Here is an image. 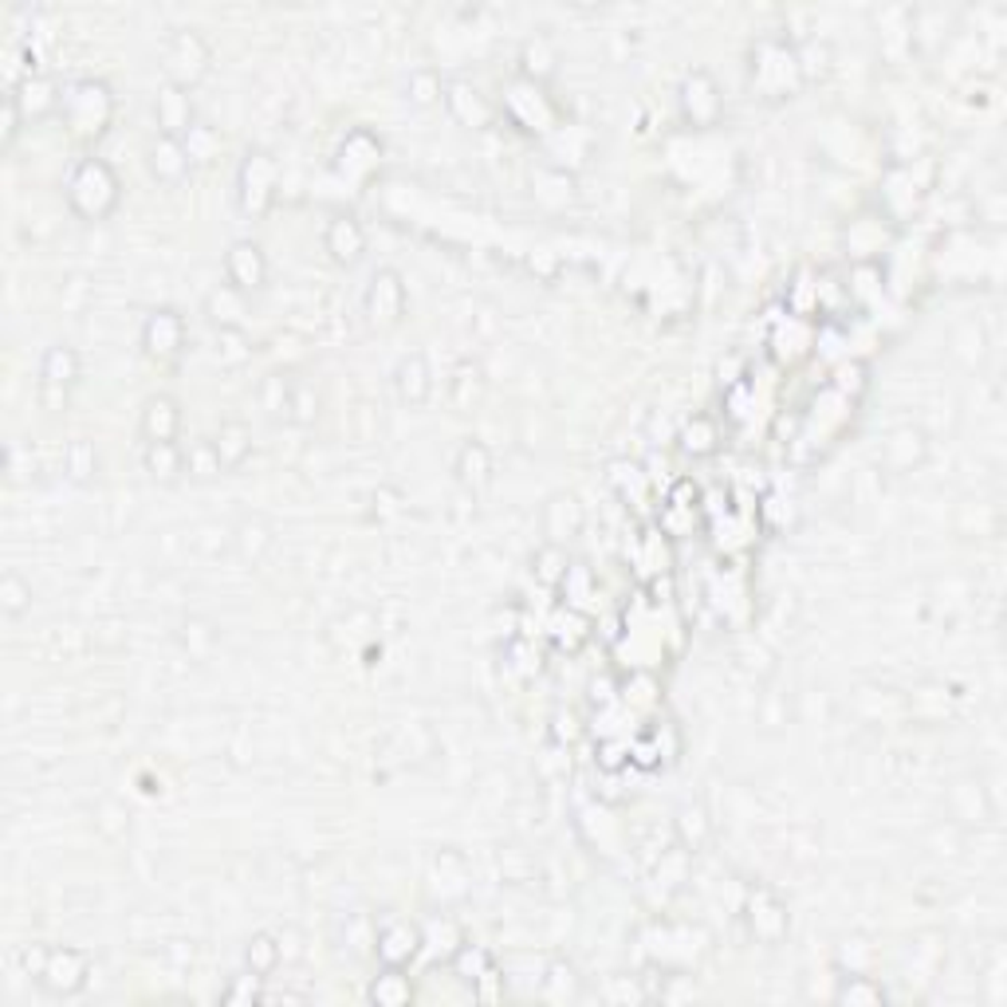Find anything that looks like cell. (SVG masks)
I'll return each instance as SVG.
<instances>
[{
  "label": "cell",
  "instance_id": "obj_22",
  "mask_svg": "<svg viewBox=\"0 0 1007 1007\" xmlns=\"http://www.w3.org/2000/svg\"><path fill=\"white\" fill-rule=\"evenodd\" d=\"M445 107L449 114H453L461 127H484V122L492 119L489 103L481 99V91L476 87H469L465 79H453V83H445Z\"/></svg>",
  "mask_w": 1007,
  "mask_h": 1007
},
{
  "label": "cell",
  "instance_id": "obj_34",
  "mask_svg": "<svg viewBox=\"0 0 1007 1007\" xmlns=\"http://www.w3.org/2000/svg\"><path fill=\"white\" fill-rule=\"evenodd\" d=\"M835 1004H850V1007H878L886 1004V988L878 980H869L862 973H850L838 980L835 988Z\"/></svg>",
  "mask_w": 1007,
  "mask_h": 1007
},
{
  "label": "cell",
  "instance_id": "obj_18",
  "mask_svg": "<svg viewBox=\"0 0 1007 1007\" xmlns=\"http://www.w3.org/2000/svg\"><path fill=\"white\" fill-rule=\"evenodd\" d=\"M147 165L162 185H181L190 178L193 170V158L185 150L181 139H170V134H154V142L147 147Z\"/></svg>",
  "mask_w": 1007,
  "mask_h": 1007
},
{
  "label": "cell",
  "instance_id": "obj_6",
  "mask_svg": "<svg viewBox=\"0 0 1007 1007\" xmlns=\"http://www.w3.org/2000/svg\"><path fill=\"white\" fill-rule=\"evenodd\" d=\"M405 308H410V292H405V280L397 268H379L362 292V311L371 319L379 331L397 328L405 319Z\"/></svg>",
  "mask_w": 1007,
  "mask_h": 1007
},
{
  "label": "cell",
  "instance_id": "obj_14",
  "mask_svg": "<svg viewBox=\"0 0 1007 1007\" xmlns=\"http://www.w3.org/2000/svg\"><path fill=\"white\" fill-rule=\"evenodd\" d=\"M394 394L402 405L410 410H422L425 402L433 397V366L422 351L414 354H402L394 366Z\"/></svg>",
  "mask_w": 1007,
  "mask_h": 1007
},
{
  "label": "cell",
  "instance_id": "obj_45",
  "mask_svg": "<svg viewBox=\"0 0 1007 1007\" xmlns=\"http://www.w3.org/2000/svg\"><path fill=\"white\" fill-rule=\"evenodd\" d=\"M181 142H185V150H190L193 165H198V162H213V154H216V134H213V127L198 122V127H193Z\"/></svg>",
  "mask_w": 1007,
  "mask_h": 1007
},
{
  "label": "cell",
  "instance_id": "obj_16",
  "mask_svg": "<svg viewBox=\"0 0 1007 1007\" xmlns=\"http://www.w3.org/2000/svg\"><path fill=\"white\" fill-rule=\"evenodd\" d=\"M139 437L142 445L154 441H178L181 437V402L173 394H150L139 414Z\"/></svg>",
  "mask_w": 1007,
  "mask_h": 1007
},
{
  "label": "cell",
  "instance_id": "obj_33",
  "mask_svg": "<svg viewBox=\"0 0 1007 1007\" xmlns=\"http://www.w3.org/2000/svg\"><path fill=\"white\" fill-rule=\"evenodd\" d=\"M28 611H32V583L20 571H4V578H0V614L9 622H20Z\"/></svg>",
  "mask_w": 1007,
  "mask_h": 1007
},
{
  "label": "cell",
  "instance_id": "obj_32",
  "mask_svg": "<svg viewBox=\"0 0 1007 1007\" xmlns=\"http://www.w3.org/2000/svg\"><path fill=\"white\" fill-rule=\"evenodd\" d=\"M449 965H453V973L461 976L465 984H473V988H481L484 980H489L492 973H496V965H492V953L489 948H473V945H461L453 956H449Z\"/></svg>",
  "mask_w": 1007,
  "mask_h": 1007
},
{
  "label": "cell",
  "instance_id": "obj_2",
  "mask_svg": "<svg viewBox=\"0 0 1007 1007\" xmlns=\"http://www.w3.org/2000/svg\"><path fill=\"white\" fill-rule=\"evenodd\" d=\"M280 190V165L268 150H249L244 162L236 165V205L244 216H264L276 201Z\"/></svg>",
  "mask_w": 1007,
  "mask_h": 1007
},
{
  "label": "cell",
  "instance_id": "obj_3",
  "mask_svg": "<svg viewBox=\"0 0 1007 1007\" xmlns=\"http://www.w3.org/2000/svg\"><path fill=\"white\" fill-rule=\"evenodd\" d=\"M162 68H165V83L190 87L193 91V87L209 75V68H213V48H209L201 32L181 28V32H173L170 40H165Z\"/></svg>",
  "mask_w": 1007,
  "mask_h": 1007
},
{
  "label": "cell",
  "instance_id": "obj_28",
  "mask_svg": "<svg viewBox=\"0 0 1007 1007\" xmlns=\"http://www.w3.org/2000/svg\"><path fill=\"white\" fill-rule=\"evenodd\" d=\"M532 575L540 578L543 586H560V583H567V575H571L567 543L543 540V547H535V555H532Z\"/></svg>",
  "mask_w": 1007,
  "mask_h": 1007
},
{
  "label": "cell",
  "instance_id": "obj_35",
  "mask_svg": "<svg viewBox=\"0 0 1007 1007\" xmlns=\"http://www.w3.org/2000/svg\"><path fill=\"white\" fill-rule=\"evenodd\" d=\"M405 99L422 107V111H430V107L445 103V83H441V75L433 68H414L405 75Z\"/></svg>",
  "mask_w": 1007,
  "mask_h": 1007
},
{
  "label": "cell",
  "instance_id": "obj_19",
  "mask_svg": "<svg viewBox=\"0 0 1007 1007\" xmlns=\"http://www.w3.org/2000/svg\"><path fill=\"white\" fill-rule=\"evenodd\" d=\"M205 315L213 323V331H244V323H249V295L236 292L233 284H216L205 295Z\"/></svg>",
  "mask_w": 1007,
  "mask_h": 1007
},
{
  "label": "cell",
  "instance_id": "obj_44",
  "mask_svg": "<svg viewBox=\"0 0 1007 1007\" xmlns=\"http://www.w3.org/2000/svg\"><path fill=\"white\" fill-rule=\"evenodd\" d=\"M252 354L249 346V335L244 331H216V359L229 362V366H236V362H244Z\"/></svg>",
  "mask_w": 1007,
  "mask_h": 1007
},
{
  "label": "cell",
  "instance_id": "obj_46",
  "mask_svg": "<svg viewBox=\"0 0 1007 1007\" xmlns=\"http://www.w3.org/2000/svg\"><path fill=\"white\" fill-rule=\"evenodd\" d=\"M563 984H567L571 991L578 988L575 965H567V960H552V965H547V976H543V991H547V996H560Z\"/></svg>",
  "mask_w": 1007,
  "mask_h": 1007
},
{
  "label": "cell",
  "instance_id": "obj_29",
  "mask_svg": "<svg viewBox=\"0 0 1007 1007\" xmlns=\"http://www.w3.org/2000/svg\"><path fill=\"white\" fill-rule=\"evenodd\" d=\"M366 996H371V1004H379V1007H405L414 999V984H410L405 968H382V973L371 980V988H366Z\"/></svg>",
  "mask_w": 1007,
  "mask_h": 1007
},
{
  "label": "cell",
  "instance_id": "obj_17",
  "mask_svg": "<svg viewBox=\"0 0 1007 1007\" xmlns=\"http://www.w3.org/2000/svg\"><path fill=\"white\" fill-rule=\"evenodd\" d=\"M492 473H496V461H492V449L484 441L469 437L456 445L453 453V481L461 484L465 492H484L492 484Z\"/></svg>",
  "mask_w": 1007,
  "mask_h": 1007
},
{
  "label": "cell",
  "instance_id": "obj_42",
  "mask_svg": "<svg viewBox=\"0 0 1007 1007\" xmlns=\"http://www.w3.org/2000/svg\"><path fill=\"white\" fill-rule=\"evenodd\" d=\"M221 999L224 1004H260V999H264V976L244 968V976H236V980L221 991Z\"/></svg>",
  "mask_w": 1007,
  "mask_h": 1007
},
{
  "label": "cell",
  "instance_id": "obj_27",
  "mask_svg": "<svg viewBox=\"0 0 1007 1007\" xmlns=\"http://www.w3.org/2000/svg\"><path fill=\"white\" fill-rule=\"evenodd\" d=\"M63 476L71 484H91L99 476V449L91 437H71L63 445Z\"/></svg>",
  "mask_w": 1007,
  "mask_h": 1007
},
{
  "label": "cell",
  "instance_id": "obj_36",
  "mask_svg": "<svg viewBox=\"0 0 1007 1007\" xmlns=\"http://www.w3.org/2000/svg\"><path fill=\"white\" fill-rule=\"evenodd\" d=\"M185 476L190 481H216V476H224L221 453H216L213 437H201L185 449Z\"/></svg>",
  "mask_w": 1007,
  "mask_h": 1007
},
{
  "label": "cell",
  "instance_id": "obj_9",
  "mask_svg": "<svg viewBox=\"0 0 1007 1007\" xmlns=\"http://www.w3.org/2000/svg\"><path fill=\"white\" fill-rule=\"evenodd\" d=\"M677 107L693 127H716L724 111V95L708 71H689L677 87Z\"/></svg>",
  "mask_w": 1007,
  "mask_h": 1007
},
{
  "label": "cell",
  "instance_id": "obj_8",
  "mask_svg": "<svg viewBox=\"0 0 1007 1007\" xmlns=\"http://www.w3.org/2000/svg\"><path fill=\"white\" fill-rule=\"evenodd\" d=\"M79 379H83V359H79L75 346H48L40 359V397L48 405H60L68 402V394L79 386Z\"/></svg>",
  "mask_w": 1007,
  "mask_h": 1007
},
{
  "label": "cell",
  "instance_id": "obj_30",
  "mask_svg": "<svg viewBox=\"0 0 1007 1007\" xmlns=\"http://www.w3.org/2000/svg\"><path fill=\"white\" fill-rule=\"evenodd\" d=\"M319 410H323V397H319L315 382L292 379V394H288V410H284L288 422H292L295 430H308V425L319 422Z\"/></svg>",
  "mask_w": 1007,
  "mask_h": 1007
},
{
  "label": "cell",
  "instance_id": "obj_24",
  "mask_svg": "<svg viewBox=\"0 0 1007 1007\" xmlns=\"http://www.w3.org/2000/svg\"><path fill=\"white\" fill-rule=\"evenodd\" d=\"M142 469H147L154 481L173 484L185 476V449L178 441H154V445H142Z\"/></svg>",
  "mask_w": 1007,
  "mask_h": 1007
},
{
  "label": "cell",
  "instance_id": "obj_39",
  "mask_svg": "<svg viewBox=\"0 0 1007 1007\" xmlns=\"http://www.w3.org/2000/svg\"><path fill=\"white\" fill-rule=\"evenodd\" d=\"M681 453L689 456H713L716 453V425L708 422V417H693V422H685V430H681Z\"/></svg>",
  "mask_w": 1007,
  "mask_h": 1007
},
{
  "label": "cell",
  "instance_id": "obj_5",
  "mask_svg": "<svg viewBox=\"0 0 1007 1007\" xmlns=\"http://www.w3.org/2000/svg\"><path fill=\"white\" fill-rule=\"evenodd\" d=\"M36 984L60 999L79 996V991H87V984H91V956L75 945L48 948V960H43V973L36 976Z\"/></svg>",
  "mask_w": 1007,
  "mask_h": 1007
},
{
  "label": "cell",
  "instance_id": "obj_10",
  "mask_svg": "<svg viewBox=\"0 0 1007 1007\" xmlns=\"http://www.w3.org/2000/svg\"><path fill=\"white\" fill-rule=\"evenodd\" d=\"M422 948H425L422 925L405 922V917H390V922L374 933V956H379L382 968H410Z\"/></svg>",
  "mask_w": 1007,
  "mask_h": 1007
},
{
  "label": "cell",
  "instance_id": "obj_25",
  "mask_svg": "<svg viewBox=\"0 0 1007 1007\" xmlns=\"http://www.w3.org/2000/svg\"><path fill=\"white\" fill-rule=\"evenodd\" d=\"M12 91H17L20 111H24L28 122L43 119V114H52V111H60V103H63V95L56 91V83H52V79H43V75H28L24 83H17Z\"/></svg>",
  "mask_w": 1007,
  "mask_h": 1007
},
{
  "label": "cell",
  "instance_id": "obj_31",
  "mask_svg": "<svg viewBox=\"0 0 1007 1007\" xmlns=\"http://www.w3.org/2000/svg\"><path fill=\"white\" fill-rule=\"evenodd\" d=\"M520 71H524L532 83H543V79H552L555 71H560V52H555L543 36H535V40H527L524 48H520Z\"/></svg>",
  "mask_w": 1007,
  "mask_h": 1007
},
{
  "label": "cell",
  "instance_id": "obj_7",
  "mask_svg": "<svg viewBox=\"0 0 1007 1007\" xmlns=\"http://www.w3.org/2000/svg\"><path fill=\"white\" fill-rule=\"evenodd\" d=\"M139 343L154 362H178L190 343V323L178 308H154L142 319Z\"/></svg>",
  "mask_w": 1007,
  "mask_h": 1007
},
{
  "label": "cell",
  "instance_id": "obj_23",
  "mask_svg": "<svg viewBox=\"0 0 1007 1007\" xmlns=\"http://www.w3.org/2000/svg\"><path fill=\"white\" fill-rule=\"evenodd\" d=\"M272 543H276V532H272V524L260 516L252 520H241V524L233 527V552L241 555L244 563H264V555L272 552Z\"/></svg>",
  "mask_w": 1007,
  "mask_h": 1007
},
{
  "label": "cell",
  "instance_id": "obj_47",
  "mask_svg": "<svg viewBox=\"0 0 1007 1007\" xmlns=\"http://www.w3.org/2000/svg\"><path fill=\"white\" fill-rule=\"evenodd\" d=\"M43 960H48V948H43V945H32V948H24V953H20V965H24V973L32 976V980L43 973Z\"/></svg>",
  "mask_w": 1007,
  "mask_h": 1007
},
{
  "label": "cell",
  "instance_id": "obj_1",
  "mask_svg": "<svg viewBox=\"0 0 1007 1007\" xmlns=\"http://www.w3.org/2000/svg\"><path fill=\"white\" fill-rule=\"evenodd\" d=\"M68 209L83 221H107L122 201V181L103 158H79L68 173Z\"/></svg>",
  "mask_w": 1007,
  "mask_h": 1007
},
{
  "label": "cell",
  "instance_id": "obj_37",
  "mask_svg": "<svg viewBox=\"0 0 1007 1007\" xmlns=\"http://www.w3.org/2000/svg\"><path fill=\"white\" fill-rule=\"evenodd\" d=\"M673 827H677L681 846L697 850V846L708 838V830H713V823H708V815H705L701 803H685V807L677 810V818H673Z\"/></svg>",
  "mask_w": 1007,
  "mask_h": 1007
},
{
  "label": "cell",
  "instance_id": "obj_13",
  "mask_svg": "<svg viewBox=\"0 0 1007 1007\" xmlns=\"http://www.w3.org/2000/svg\"><path fill=\"white\" fill-rule=\"evenodd\" d=\"M154 122H158V134H170V139H185L198 119H193V99H190V87H178V83H162L154 95Z\"/></svg>",
  "mask_w": 1007,
  "mask_h": 1007
},
{
  "label": "cell",
  "instance_id": "obj_43",
  "mask_svg": "<svg viewBox=\"0 0 1007 1007\" xmlns=\"http://www.w3.org/2000/svg\"><path fill=\"white\" fill-rule=\"evenodd\" d=\"M288 394H292V379H288V374H272V379H264V386H260V402H264L268 414H276V417H284Z\"/></svg>",
  "mask_w": 1007,
  "mask_h": 1007
},
{
  "label": "cell",
  "instance_id": "obj_40",
  "mask_svg": "<svg viewBox=\"0 0 1007 1007\" xmlns=\"http://www.w3.org/2000/svg\"><path fill=\"white\" fill-rule=\"evenodd\" d=\"M181 646L190 649L193 657H209L216 646V626L205 618H185V626H181Z\"/></svg>",
  "mask_w": 1007,
  "mask_h": 1007
},
{
  "label": "cell",
  "instance_id": "obj_20",
  "mask_svg": "<svg viewBox=\"0 0 1007 1007\" xmlns=\"http://www.w3.org/2000/svg\"><path fill=\"white\" fill-rule=\"evenodd\" d=\"M213 445H216V453H221L224 473H236V469H241L244 461L252 456V449H256V441H252V425L241 422V417H229V422L216 425Z\"/></svg>",
  "mask_w": 1007,
  "mask_h": 1007
},
{
  "label": "cell",
  "instance_id": "obj_12",
  "mask_svg": "<svg viewBox=\"0 0 1007 1007\" xmlns=\"http://www.w3.org/2000/svg\"><path fill=\"white\" fill-rule=\"evenodd\" d=\"M323 252H328L335 264L354 268L366 256V229H362L359 216L351 213H335L323 224Z\"/></svg>",
  "mask_w": 1007,
  "mask_h": 1007
},
{
  "label": "cell",
  "instance_id": "obj_38",
  "mask_svg": "<svg viewBox=\"0 0 1007 1007\" xmlns=\"http://www.w3.org/2000/svg\"><path fill=\"white\" fill-rule=\"evenodd\" d=\"M476 397H481V366H476V362L453 366V374H449V402H453L456 410H469Z\"/></svg>",
  "mask_w": 1007,
  "mask_h": 1007
},
{
  "label": "cell",
  "instance_id": "obj_41",
  "mask_svg": "<svg viewBox=\"0 0 1007 1007\" xmlns=\"http://www.w3.org/2000/svg\"><path fill=\"white\" fill-rule=\"evenodd\" d=\"M24 111H20V99L17 91H4V99H0V147L12 150V142L20 139V130H24Z\"/></svg>",
  "mask_w": 1007,
  "mask_h": 1007
},
{
  "label": "cell",
  "instance_id": "obj_26",
  "mask_svg": "<svg viewBox=\"0 0 1007 1007\" xmlns=\"http://www.w3.org/2000/svg\"><path fill=\"white\" fill-rule=\"evenodd\" d=\"M284 965V945H280V933H252L249 940H244V968L256 976H276V968Z\"/></svg>",
  "mask_w": 1007,
  "mask_h": 1007
},
{
  "label": "cell",
  "instance_id": "obj_11",
  "mask_svg": "<svg viewBox=\"0 0 1007 1007\" xmlns=\"http://www.w3.org/2000/svg\"><path fill=\"white\" fill-rule=\"evenodd\" d=\"M268 252L260 241H233L229 244V252H224V284H233L236 292L252 295L260 292V288L268 284Z\"/></svg>",
  "mask_w": 1007,
  "mask_h": 1007
},
{
  "label": "cell",
  "instance_id": "obj_4",
  "mask_svg": "<svg viewBox=\"0 0 1007 1007\" xmlns=\"http://www.w3.org/2000/svg\"><path fill=\"white\" fill-rule=\"evenodd\" d=\"M60 111L68 114L71 130L79 139H91V134H103L107 122L114 114V99H111V87L99 83V79H83V83L68 87Z\"/></svg>",
  "mask_w": 1007,
  "mask_h": 1007
},
{
  "label": "cell",
  "instance_id": "obj_15",
  "mask_svg": "<svg viewBox=\"0 0 1007 1007\" xmlns=\"http://www.w3.org/2000/svg\"><path fill=\"white\" fill-rule=\"evenodd\" d=\"M925 456H929V433L922 425H897L882 441V465L894 469V473H909Z\"/></svg>",
  "mask_w": 1007,
  "mask_h": 1007
},
{
  "label": "cell",
  "instance_id": "obj_21",
  "mask_svg": "<svg viewBox=\"0 0 1007 1007\" xmlns=\"http://www.w3.org/2000/svg\"><path fill=\"white\" fill-rule=\"evenodd\" d=\"M583 532V508L575 496H552L543 504V535L552 543H567Z\"/></svg>",
  "mask_w": 1007,
  "mask_h": 1007
}]
</instances>
